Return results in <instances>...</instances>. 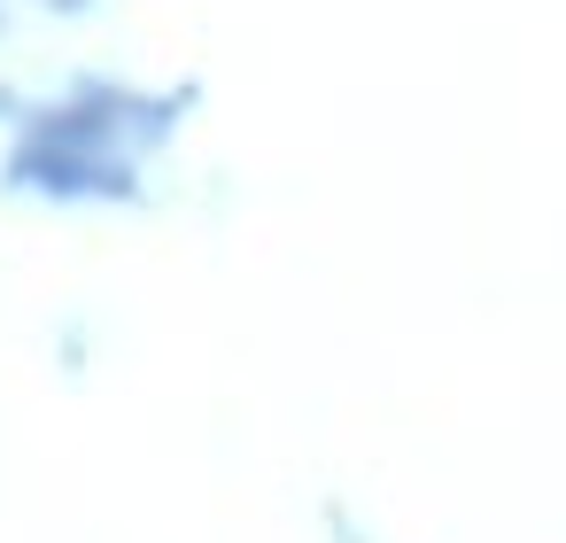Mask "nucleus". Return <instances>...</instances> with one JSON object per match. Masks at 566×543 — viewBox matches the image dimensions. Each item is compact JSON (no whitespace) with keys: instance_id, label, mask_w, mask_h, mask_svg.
Listing matches in <instances>:
<instances>
[]
</instances>
